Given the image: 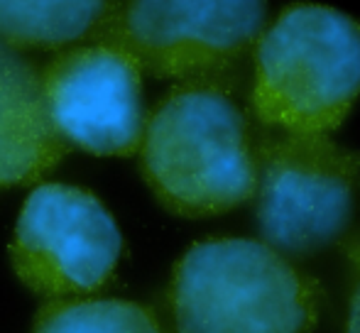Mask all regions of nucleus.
Returning a JSON list of instances; mask_svg holds the SVG:
<instances>
[{"label": "nucleus", "mask_w": 360, "mask_h": 333, "mask_svg": "<svg viewBox=\"0 0 360 333\" xmlns=\"http://www.w3.org/2000/svg\"><path fill=\"white\" fill-rule=\"evenodd\" d=\"M49 118L67 143L91 155L128 157L145 130L143 69L115 42L76 47L42 74Z\"/></svg>", "instance_id": "0eeeda50"}, {"label": "nucleus", "mask_w": 360, "mask_h": 333, "mask_svg": "<svg viewBox=\"0 0 360 333\" xmlns=\"http://www.w3.org/2000/svg\"><path fill=\"white\" fill-rule=\"evenodd\" d=\"M120 0H0V39L10 47L59 49L108 34Z\"/></svg>", "instance_id": "1a4fd4ad"}, {"label": "nucleus", "mask_w": 360, "mask_h": 333, "mask_svg": "<svg viewBox=\"0 0 360 333\" xmlns=\"http://www.w3.org/2000/svg\"><path fill=\"white\" fill-rule=\"evenodd\" d=\"M255 123L297 135H331L360 98V22L336 8L292 3L252 49Z\"/></svg>", "instance_id": "7ed1b4c3"}, {"label": "nucleus", "mask_w": 360, "mask_h": 333, "mask_svg": "<svg viewBox=\"0 0 360 333\" xmlns=\"http://www.w3.org/2000/svg\"><path fill=\"white\" fill-rule=\"evenodd\" d=\"M123 252V235L91 191L42 184L20 211L10 257L32 292L52 299L98 292Z\"/></svg>", "instance_id": "423d86ee"}, {"label": "nucleus", "mask_w": 360, "mask_h": 333, "mask_svg": "<svg viewBox=\"0 0 360 333\" xmlns=\"http://www.w3.org/2000/svg\"><path fill=\"white\" fill-rule=\"evenodd\" d=\"M32 333H167L155 311L125 299H52Z\"/></svg>", "instance_id": "9d476101"}, {"label": "nucleus", "mask_w": 360, "mask_h": 333, "mask_svg": "<svg viewBox=\"0 0 360 333\" xmlns=\"http://www.w3.org/2000/svg\"><path fill=\"white\" fill-rule=\"evenodd\" d=\"M360 194V152L331 135L255 123V221L260 240L292 260L341 243Z\"/></svg>", "instance_id": "20e7f679"}, {"label": "nucleus", "mask_w": 360, "mask_h": 333, "mask_svg": "<svg viewBox=\"0 0 360 333\" xmlns=\"http://www.w3.org/2000/svg\"><path fill=\"white\" fill-rule=\"evenodd\" d=\"M67 155L49 118L42 74L0 39V189L32 184Z\"/></svg>", "instance_id": "6e6552de"}, {"label": "nucleus", "mask_w": 360, "mask_h": 333, "mask_svg": "<svg viewBox=\"0 0 360 333\" xmlns=\"http://www.w3.org/2000/svg\"><path fill=\"white\" fill-rule=\"evenodd\" d=\"M140 166L169 214L209 218L255 191V123L228 89L181 84L145 118Z\"/></svg>", "instance_id": "f257e3e1"}, {"label": "nucleus", "mask_w": 360, "mask_h": 333, "mask_svg": "<svg viewBox=\"0 0 360 333\" xmlns=\"http://www.w3.org/2000/svg\"><path fill=\"white\" fill-rule=\"evenodd\" d=\"M267 25V0H125L105 39L160 79L228 89Z\"/></svg>", "instance_id": "39448f33"}, {"label": "nucleus", "mask_w": 360, "mask_h": 333, "mask_svg": "<svg viewBox=\"0 0 360 333\" xmlns=\"http://www.w3.org/2000/svg\"><path fill=\"white\" fill-rule=\"evenodd\" d=\"M176 333H316L321 282L260 238H206L167 289Z\"/></svg>", "instance_id": "f03ea898"}, {"label": "nucleus", "mask_w": 360, "mask_h": 333, "mask_svg": "<svg viewBox=\"0 0 360 333\" xmlns=\"http://www.w3.org/2000/svg\"><path fill=\"white\" fill-rule=\"evenodd\" d=\"M343 265H346V324L343 333H360V228H351L341 238Z\"/></svg>", "instance_id": "9b49d317"}]
</instances>
